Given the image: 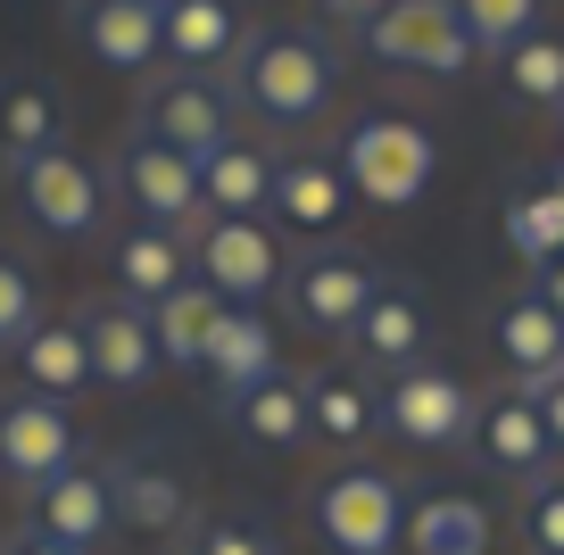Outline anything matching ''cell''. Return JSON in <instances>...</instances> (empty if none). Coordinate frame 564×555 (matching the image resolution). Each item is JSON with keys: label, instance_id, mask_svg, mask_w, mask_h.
Segmentation results:
<instances>
[{"label": "cell", "instance_id": "e575fe53", "mask_svg": "<svg viewBox=\"0 0 564 555\" xmlns=\"http://www.w3.org/2000/svg\"><path fill=\"white\" fill-rule=\"evenodd\" d=\"M523 538H531V555H564V481L556 472L523 489Z\"/></svg>", "mask_w": 564, "mask_h": 555}, {"label": "cell", "instance_id": "74e56055", "mask_svg": "<svg viewBox=\"0 0 564 555\" xmlns=\"http://www.w3.org/2000/svg\"><path fill=\"white\" fill-rule=\"evenodd\" d=\"M531 291H540V298H547V315H556V324H564V258L547 265V274H531Z\"/></svg>", "mask_w": 564, "mask_h": 555}, {"label": "cell", "instance_id": "277c9868", "mask_svg": "<svg viewBox=\"0 0 564 555\" xmlns=\"http://www.w3.org/2000/svg\"><path fill=\"white\" fill-rule=\"evenodd\" d=\"M124 133L166 141V150H183V157H216L225 141H241V108H232V84H225V75H183V67H166V75H150V84H141L133 124H124Z\"/></svg>", "mask_w": 564, "mask_h": 555}, {"label": "cell", "instance_id": "ac0fdd59", "mask_svg": "<svg viewBox=\"0 0 564 555\" xmlns=\"http://www.w3.org/2000/svg\"><path fill=\"white\" fill-rule=\"evenodd\" d=\"M349 174H340V157L333 150H291V157H274V216L291 232H340L349 225Z\"/></svg>", "mask_w": 564, "mask_h": 555}, {"label": "cell", "instance_id": "6da1fadb", "mask_svg": "<svg viewBox=\"0 0 564 555\" xmlns=\"http://www.w3.org/2000/svg\"><path fill=\"white\" fill-rule=\"evenodd\" d=\"M232 108L265 133H307V124L333 117L340 100V51L316 25H258L249 51L232 58Z\"/></svg>", "mask_w": 564, "mask_h": 555}, {"label": "cell", "instance_id": "d6986e66", "mask_svg": "<svg viewBox=\"0 0 564 555\" xmlns=\"http://www.w3.org/2000/svg\"><path fill=\"white\" fill-rule=\"evenodd\" d=\"M474 456L498 472V481H547V423L540 406L523 399V390H507V399H481V423H474Z\"/></svg>", "mask_w": 564, "mask_h": 555}, {"label": "cell", "instance_id": "4fadbf2b", "mask_svg": "<svg viewBox=\"0 0 564 555\" xmlns=\"http://www.w3.org/2000/svg\"><path fill=\"white\" fill-rule=\"evenodd\" d=\"M75 331H84V357H91V382L108 390H150L166 373L159 340H150V307L124 291H100L84 315H75Z\"/></svg>", "mask_w": 564, "mask_h": 555}, {"label": "cell", "instance_id": "60d3db41", "mask_svg": "<svg viewBox=\"0 0 564 555\" xmlns=\"http://www.w3.org/2000/svg\"><path fill=\"white\" fill-rule=\"evenodd\" d=\"M141 9H175V0H141Z\"/></svg>", "mask_w": 564, "mask_h": 555}, {"label": "cell", "instance_id": "9a60e30c", "mask_svg": "<svg viewBox=\"0 0 564 555\" xmlns=\"http://www.w3.org/2000/svg\"><path fill=\"white\" fill-rule=\"evenodd\" d=\"M100 249H108V282H117L124 298H141V307H159L166 291L192 282V232H166V225L124 216V225H108Z\"/></svg>", "mask_w": 564, "mask_h": 555}, {"label": "cell", "instance_id": "2e32d148", "mask_svg": "<svg viewBox=\"0 0 564 555\" xmlns=\"http://www.w3.org/2000/svg\"><path fill=\"white\" fill-rule=\"evenodd\" d=\"M159 34L183 75H232L258 25H249V0H175V9H159Z\"/></svg>", "mask_w": 564, "mask_h": 555}, {"label": "cell", "instance_id": "44dd1931", "mask_svg": "<svg viewBox=\"0 0 564 555\" xmlns=\"http://www.w3.org/2000/svg\"><path fill=\"white\" fill-rule=\"evenodd\" d=\"M199 373L216 382V399H241V390H258L265 373H282V348H274V324H265V307H216V331H208V357H199Z\"/></svg>", "mask_w": 564, "mask_h": 555}, {"label": "cell", "instance_id": "f35d334b", "mask_svg": "<svg viewBox=\"0 0 564 555\" xmlns=\"http://www.w3.org/2000/svg\"><path fill=\"white\" fill-rule=\"evenodd\" d=\"M0 555H67V547H51V538H34V531H18V538H9V547H0Z\"/></svg>", "mask_w": 564, "mask_h": 555}, {"label": "cell", "instance_id": "f1b7e54d", "mask_svg": "<svg viewBox=\"0 0 564 555\" xmlns=\"http://www.w3.org/2000/svg\"><path fill=\"white\" fill-rule=\"evenodd\" d=\"M498 232H507V249L531 265V274H547V265L564 258V199L547 192V174L507 192V208H498Z\"/></svg>", "mask_w": 564, "mask_h": 555}, {"label": "cell", "instance_id": "7a4b0ae2", "mask_svg": "<svg viewBox=\"0 0 564 555\" xmlns=\"http://www.w3.org/2000/svg\"><path fill=\"white\" fill-rule=\"evenodd\" d=\"M340 174L366 208H415L441 174V141H432V124L399 117V108H366L340 133Z\"/></svg>", "mask_w": 564, "mask_h": 555}, {"label": "cell", "instance_id": "d6a6232c", "mask_svg": "<svg viewBox=\"0 0 564 555\" xmlns=\"http://www.w3.org/2000/svg\"><path fill=\"white\" fill-rule=\"evenodd\" d=\"M34 324H42V282H34V265H25L18 249H0V348L18 357V348L34 340Z\"/></svg>", "mask_w": 564, "mask_h": 555}, {"label": "cell", "instance_id": "e0dca14e", "mask_svg": "<svg viewBox=\"0 0 564 555\" xmlns=\"http://www.w3.org/2000/svg\"><path fill=\"white\" fill-rule=\"evenodd\" d=\"M67 25L108 75H150L166 58L159 9H141V0H67Z\"/></svg>", "mask_w": 564, "mask_h": 555}, {"label": "cell", "instance_id": "ab89813d", "mask_svg": "<svg viewBox=\"0 0 564 555\" xmlns=\"http://www.w3.org/2000/svg\"><path fill=\"white\" fill-rule=\"evenodd\" d=\"M547 192H556V199H564V157H556V166H547Z\"/></svg>", "mask_w": 564, "mask_h": 555}, {"label": "cell", "instance_id": "7c38bea8", "mask_svg": "<svg viewBox=\"0 0 564 555\" xmlns=\"http://www.w3.org/2000/svg\"><path fill=\"white\" fill-rule=\"evenodd\" d=\"M67 465H84V439H75L67 399L9 390V399H0V472H9V489H42Z\"/></svg>", "mask_w": 564, "mask_h": 555}, {"label": "cell", "instance_id": "9c48e42d", "mask_svg": "<svg viewBox=\"0 0 564 555\" xmlns=\"http://www.w3.org/2000/svg\"><path fill=\"white\" fill-rule=\"evenodd\" d=\"M474 423H481V399L432 357L382 382V432H399L406 448H474Z\"/></svg>", "mask_w": 564, "mask_h": 555}, {"label": "cell", "instance_id": "ffe728a7", "mask_svg": "<svg viewBox=\"0 0 564 555\" xmlns=\"http://www.w3.org/2000/svg\"><path fill=\"white\" fill-rule=\"evenodd\" d=\"M42 150H67V91L51 75H0V174Z\"/></svg>", "mask_w": 564, "mask_h": 555}, {"label": "cell", "instance_id": "3957f363", "mask_svg": "<svg viewBox=\"0 0 564 555\" xmlns=\"http://www.w3.org/2000/svg\"><path fill=\"white\" fill-rule=\"evenodd\" d=\"M307 522L333 555H399L406 547V489L382 465H340L307 489Z\"/></svg>", "mask_w": 564, "mask_h": 555}, {"label": "cell", "instance_id": "603a6c76", "mask_svg": "<svg viewBox=\"0 0 564 555\" xmlns=\"http://www.w3.org/2000/svg\"><path fill=\"white\" fill-rule=\"evenodd\" d=\"M423 340H432V324H423L415 291L390 282V291L366 307V324L349 331V357L366 364V373H406V364H423Z\"/></svg>", "mask_w": 564, "mask_h": 555}, {"label": "cell", "instance_id": "52a82bcc", "mask_svg": "<svg viewBox=\"0 0 564 555\" xmlns=\"http://www.w3.org/2000/svg\"><path fill=\"white\" fill-rule=\"evenodd\" d=\"M9 183H18L42 241H108V174L84 150H42Z\"/></svg>", "mask_w": 564, "mask_h": 555}, {"label": "cell", "instance_id": "7402d4cb", "mask_svg": "<svg viewBox=\"0 0 564 555\" xmlns=\"http://www.w3.org/2000/svg\"><path fill=\"white\" fill-rule=\"evenodd\" d=\"M307 423H316V439H333V448H366V439L382 432V390L366 382V364H324V373H307Z\"/></svg>", "mask_w": 564, "mask_h": 555}, {"label": "cell", "instance_id": "4316f807", "mask_svg": "<svg viewBox=\"0 0 564 555\" xmlns=\"http://www.w3.org/2000/svg\"><path fill=\"white\" fill-rule=\"evenodd\" d=\"M18 382L42 390V399H75V390L91 382V357H84L75 315H42V324H34V340L18 348Z\"/></svg>", "mask_w": 564, "mask_h": 555}, {"label": "cell", "instance_id": "1f68e13d", "mask_svg": "<svg viewBox=\"0 0 564 555\" xmlns=\"http://www.w3.org/2000/svg\"><path fill=\"white\" fill-rule=\"evenodd\" d=\"M498 75H507V91L523 108H556L564 117V34H531L523 51L498 58Z\"/></svg>", "mask_w": 564, "mask_h": 555}, {"label": "cell", "instance_id": "30bf717a", "mask_svg": "<svg viewBox=\"0 0 564 555\" xmlns=\"http://www.w3.org/2000/svg\"><path fill=\"white\" fill-rule=\"evenodd\" d=\"M108 183L124 192V208H133L141 225H166V232H199V225H208V199H199V157L166 150V141L124 133Z\"/></svg>", "mask_w": 564, "mask_h": 555}, {"label": "cell", "instance_id": "8d00e7d4", "mask_svg": "<svg viewBox=\"0 0 564 555\" xmlns=\"http://www.w3.org/2000/svg\"><path fill=\"white\" fill-rule=\"evenodd\" d=\"M523 399L540 406V423H547V448H564V373H556V382H531Z\"/></svg>", "mask_w": 564, "mask_h": 555}, {"label": "cell", "instance_id": "484cf974", "mask_svg": "<svg viewBox=\"0 0 564 555\" xmlns=\"http://www.w3.org/2000/svg\"><path fill=\"white\" fill-rule=\"evenodd\" d=\"M232 432H241L249 448H307V439H316V423H307V382L300 373H265L258 390L232 399Z\"/></svg>", "mask_w": 564, "mask_h": 555}, {"label": "cell", "instance_id": "4dcf8cb0", "mask_svg": "<svg viewBox=\"0 0 564 555\" xmlns=\"http://www.w3.org/2000/svg\"><path fill=\"white\" fill-rule=\"evenodd\" d=\"M457 18H465L474 58H507L531 34H547V0H457Z\"/></svg>", "mask_w": 564, "mask_h": 555}, {"label": "cell", "instance_id": "5bb4252c", "mask_svg": "<svg viewBox=\"0 0 564 555\" xmlns=\"http://www.w3.org/2000/svg\"><path fill=\"white\" fill-rule=\"evenodd\" d=\"M25 531L67 547V555H100L108 538H117V505H108L100 465H67L42 489H25Z\"/></svg>", "mask_w": 564, "mask_h": 555}, {"label": "cell", "instance_id": "836d02e7", "mask_svg": "<svg viewBox=\"0 0 564 555\" xmlns=\"http://www.w3.org/2000/svg\"><path fill=\"white\" fill-rule=\"evenodd\" d=\"M183 555H282V538H274V522H265V514L225 505V514H208L192 531V547H183Z\"/></svg>", "mask_w": 564, "mask_h": 555}, {"label": "cell", "instance_id": "8992f818", "mask_svg": "<svg viewBox=\"0 0 564 555\" xmlns=\"http://www.w3.org/2000/svg\"><path fill=\"white\" fill-rule=\"evenodd\" d=\"M291 258H282V232L258 216H208L192 232V282H208L225 307H265L282 291Z\"/></svg>", "mask_w": 564, "mask_h": 555}, {"label": "cell", "instance_id": "8fae6325", "mask_svg": "<svg viewBox=\"0 0 564 555\" xmlns=\"http://www.w3.org/2000/svg\"><path fill=\"white\" fill-rule=\"evenodd\" d=\"M100 481H108V505H117V531L175 538L192 522V472H183L175 448H117L100 465Z\"/></svg>", "mask_w": 564, "mask_h": 555}, {"label": "cell", "instance_id": "ba28073f", "mask_svg": "<svg viewBox=\"0 0 564 555\" xmlns=\"http://www.w3.org/2000/svg\"><path fill=\"white\" fill-rule=\"evenodd\" d=\"M282 291H291V315H300L307 331H324V340H349V331L366 324V307L390 291V282H382V265H373L366 249L324 241V249H307V258H291Z\"/></svg>", "mask_w": 564, "mask_h": 555}, {"label": "cell", "instance_id": "d4e9b609", "mask_svg": "<svg viewBox=\"0 0 564 555\" xmlns=\"http://www.w3.org/2000/svg\"><path fill=\"white\" fill-rule=\"evenodd\" d=\"M498 357H507V373H514L523 390L564 373V324L547 315L540 291H514L507 307H498Z\"/></svg>", "mask_w": 564, "mask_h": 555}, {"label": "cell", "instance_id": "cb8c5ba5", "mask_svg": "<svg viewBox=\"0 0 564 555\" xmlns=\"http://www.w3.org/2000/svg\"><path fill=\"white\" fill-rule=\"evenodd\" d=\"M199 199L208 216H274V150L258 141H225L216 157H199Z\"/></svg>", "mask_w": 564, "mask_h": 555}, {"label": "cell", "instance_id": "f546056e", "mask_svg": "<svg viewBox=\"0 0 564 555\" xmlns=\"http://www.w3.org/2000/svg\"><path fill=\"white\" fill-rule=\"evenodd\" d=\"M406 547L415 555H490V514L474 498H457V489L415 498L406 505Z\"/></svg>", "mask_w": 564, "mask_h": 555}, {"label": "cell", "instance_id": "d590c367", "mask_svg": "<svg viewBox=\"0 0 564 555\" xmlns=\"http://www.w3.org/2000/svg\"><path fill=\"white\" fill-rule=\"evenodd\" d=\"M373 9H382V0H324V9H316V34L324 42H333V51H357V42H366V25H373Z\"/></svg>", "mask_w": 564, "mask_h": 555}, {"label": "cell", "instance_id": "5b68a950", "mask_svg": "<svg viewBox=\"0 0 564 555\" xmlns=\"http://www.w3.org/2000/svg\"><path fill=\"white\" fill-rule=\"evenodd\" d=\"M357 51H366L373 67H390V75H441V84L481 67L474 42H465L457 0H382Z\"/></svg>", "mask_w": 564, "mask_h": 555}, {"label": "cell", "instance_id": "83f0119b", "mask_svg": "<svg viewBox=\"0 0 564 555\" xmlns=\"http://www.w3.org/2000/svg\"><path fill=\"white\" fill-rule=\"evenodd\" d=\"M216 307H225V298H216L208 282H183V291H166L159 307H150V340H159L166 373H199L208 331H216Z\"/></svg>", "mask_w": 564, "mask_h": 555}]
</instances>
